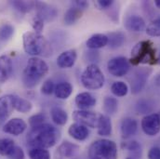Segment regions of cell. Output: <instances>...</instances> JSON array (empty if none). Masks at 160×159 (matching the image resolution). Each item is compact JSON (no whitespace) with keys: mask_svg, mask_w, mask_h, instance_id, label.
Wrapping results in <instances>:
<instances>
[{"mask_svg":"<svg viewBox=\"0 0 160 159\" xmlns=\"http://www.w3.org/2000/svg\"><path fill=\"white\" fill-rule=\"evenodd\" d=\"M60 138L59 131L50 124H44L32 128L27 136V142L34 148L48 149L53 147Z\"/></svg>","mask_w":160,"mask_h":159,"instance_id":"6da1fadb","label":"cell"},{"mask_svg":"<svg viewBox=\"0 0 160 159\" xmlns=\"http://www.w3.org/2000/svg\"><path fill=\"white\" fill-rule=\"evenodd\" d=\"M24 51L33 57L43 56L49 57L52 55V47L48 41L42 35L35 32H26L22 36Z\"/></svg>","mask_w":160,"mask_h":159,"instance_id":"7a4b0ae2","label":"cell"},{"mask_svg":"<svg viewBox=\"0 0 160 159\" xmlns=\"http://www.w3.org/2000/svg\"><path fill=\"white\" fill-rule=\"evenodd\" d=\"M48 73V66L45 61L38 57H32L28 60L23 70L22 81L27 87H33Z\"/></svg>","mask_w":160,"mask_h":159,"instance_id":"3957f363","label":"cell"},{"mask_svg":"<svg viewBox=\"0 0 160 159\" xmlns=\"http://www.w3.org/2000/svg\"><path fill=\"white\" fill-rule=\"evenodd\" d=\"M129 63L136 66L139 64H157V54L154 44L150 40L139 42L131 50Z\"/></svg>","mask_w":160,"mask_h":159,"instance_id":"277c9868","label":"cell"},{"mask_svg":"<svg viewBox=\"0 0 160 159\" xmlns=\"http://www.w3.org/2000/svg\"><path fill=\"white\" fill-rule=\"evenodd\" d=\"M118 151L116 142L107 139L93 142L88 148L89 159H118Z\"/></svg>","mask_w":160,"mask_h":159,"instance_id":"5b68a950","label":"cell"},{"mask_svg":"<svg viewBox=\"0 0 160 159\" xmlns=\"http://www.w3.org/2000/svg\"><path fill=\"white\" fill-rule=\"evenodd\" d=\"M104 82L105 78L103 73L95 63L88 65L81 75V83L83 87L89 90L102 88Z\"/></svg>","mask_w":160,"mask_h":159,"instance_id":"8992f818","label":"cell"},{"mask_svg":"<svg viewBox=\"0 0 160 159\" xmlns=\"http://www.w3.org/2000/svg\"><path fill=\"white\" fill-rule=\"evenodd\" d=\"M130 68L129 61L125 57H116L107 62L108 72L116 77H122L126 76Z\"/></svg>","mask_w":160,"mask_h":159,"instance_id":"52a82bcc","label":"cell"},{"mask_svg":"<svg viewBox=\"0 0 160 159\" xmlns=\"http://www.w3.org/2000/svg\"><path fill=\"white\" fill-rule=\"evenodd\" d=\"M101 114H97L88 110H77L73 113V119L77 123L88 127H97Z\"/></svg>","mask_w":160,"mask_h":159,"instance_id":"ba28073f","label":"cell"},{"mask_svg":"<svg viewBox=\"0 0 160 159\" xmlns=\"http://www.w3.org/2000/svg\"><path fill=\"white\" fill-rule=\"evenodd\" d=\"M151 73H152L151 69L148 68L147 69L140 68L133 73L130 80V87H131V92L133 94L140 93L143 89L146 81L148 80V77L151 75Z\"/></svg>","mask_w":160,"mask_h":159,"instance_id":"9c48e42d","label":"cell"},{"mask_svg":"<svg viewBox=\"0 0 160 159\" xmlns=\"http://www.w3.org/2000/svg\"><path fill=\"white\" fill-rule=\"evenodd\" d=\"M142 129L150 137L156 136L160 132V117L158 114H150L142 119Z\"/></svg>","mask_w":160,"mask_h":159,"instance_id":"30bf717a","label":"cell"},{"mask_svg":"<svg viewBox=\"0 0 160 159\" xmlns=\"http://www.w3.org/2000/svg\"><path fill=\"white\" fill-rule=\"evenodd\" d=\"M26 127H27V124L25 123L24 120L15 117L8 120L5 124V126L3 127V131L10 135L19 136L24 132Z\"/></svg>","mask_w":160,"mask_h":159,"instance_id":"8fae6325","label":"cell"},{"mask_svg":"<svg viewBox=\"0 0 160 159\" xmlns=\"http://www.w3.org/2000/svg\"><path fill=\"white\" fill-rule=\"evenodd\" d=\"M78 59V53L76 49H68L63 51L57 58V65L62 69L72 68Z\"/></svg>","mask_w":160,"mask_h":159,"instance_id":"7c38bea8","label":"cell"},{"mask_svg":"<svg viewBox=\"0 0 160 159\" xmlns=\"http://www.w3.org/2000/svg\"><path fill=\"white\" fill-rule=\"evenodd\" d=\"M75 102L79 110H88L96 104L97 100L89 92H81L77 95Z\"/></svg>","mask_w":160,"mask_h":159,"instance_id":"4fadbf2b","label":"cell"},{"mask_svg":"<svg viewBox=\"0 0 160 159\" xmlns=\"http://www.w3.org/2000/svg\"><path fill=\"white\" fill-rule=\"evenodd\" d=\"M13 71L11 59L7 55L0 56V82L4 83L8 79Z\"/></svg>","mask_w":160,"mask_h":159,"instance_id":"5bb4252c","label":"cell"},{"mask_svg":"<svg viewBox=\"0 0 160 159\" xmlns=\"http://www.w3.org/2000/svg\"><path fill=\"white\" fill-rule=\"evenodd\" d=\"M125 27L128 31L130 32H142L145 29V22L142 17L138 15H132L126 19Z\"/></svg>","mask_w":160,"mask_h":159,"instance_id":"9a60e30c","label":"cell"},{"mask_svg":"<svg viewBox=\"0 0 160 159\" xmlns=\"http://www.w3.org/2000/svg\"><path fill=\"white\" fill-rule=\"evenodd\" d=\"M138 129V123L137 121L130 117H127L122 120L121 122V135L123 139H128L131 136L135 135Z\"/></svg>","mask_w":160,"mask_h":159,"instance_id":"2e32d148","label":"cell"},{"mask_svg":"<svg viewBox=\"0 0 160 159\" xmlns=\"http://www.w3.org/2000/svg\"><path fill=\"white\" fill-rule=\"evenodd\" d=\"M68 134L75 140L83 142L88 138L89 131L87 127L81 125L79 123H74L72 124L68 128Z\"/></svg>","mask_w":160,"mask_h":159,"instance_id":"e0dca14e","label":"cell"},{"mask_svg":"<svg viewBox=\"0 0 160 159\" xmlns=\"http://www.w3.org/2000/svg\"><path fill=\"white\" fill-rule=\"evenodd\" d=\"M14 110L13 95H6L0 97V119L8 118Z\"/></svg>","mask_w":160,"mask_h":159,"instance_id":"ac0fdd59","label":"cell"},{"mask_svg":"<svg viewBox=\"0 0 160 159\" xmlns=\"http://www.w3.org/2000/svg\"><path fill=\"white\" fill-rule=\"evenodd\" d=\"M79 150V146L70 142H63L57 149V153L58 155L62 157V158H71L74 156H76V154L78 152Z\"/></svg>","mask_w":160,"mask_h":159,"instance_id":"d6986e66","label":"cell"},{"mask_svg":"<svg viewBox=\"0 0 160 159\" xmlns=\"http://www.w3.org/2000/svg\"><path fill=\"white\" fill-rule=\"evenodd\" d=\"M86 45L88 48L96 50L108 45V37L104 34H95L88 39Z\"/></svg>","mask_w":160,"mask_h":159,"instance_id":"ffe728a7","label":"cell"},{"mask_svg":"<svg viewBox=\"0 0 160 159\" xmlns=\"http://www.w3.org/2000/svg\"><path fill=\"white\" fill-rule=\"evenodd\" d=\"M98 134L102 137H107L112 134V122L108 116L101 115L97 126Z\"/></svg>","mask_w":160,"mask_h":159,"instance_id":"44dd1931","label":"cell"},{"mask_svg":"<svg viewBox=\"0 0 160 159\" xmlns=\"http://www.w3.org/2000/svg\"><path fill=\"white\" fill-rule=\"evenodd\" d=\"M73 92V86L68 82H61L55 86L54 94L56 98L61 100L68 99Z\"/></svg>","mask_w":160,"mask_h":159,"instance_id":"7402d4cb","label":"cell"},{"mask_svg":"<svg viewBox=\"0 0 160 159\" xmlns=\"http://www.w3.org/2000/svg\"><path fill=\"white\" fill-rule=\"evenodd\" d=\"M50 117L52 121L58 126H63L67 123L68 115L65 110L60 107H53L50 110Z\"/></svg>","mask_w":160,"mask_h":159,"instance_id":"603a6c76","label":"cell"},{"mask_svg":"<svg viewBox=\"0 0 160 159\" xmlns=\"http://www.w3.org/2000/svg\"><path fill=\"white\" fill-rule=\"evenodd\" d=\"M83 15V10L80 9L77 7H73L71 8H69L65 14H64V18H63V21H64V23L66 25H73L75 24L79 19H81Z\"/></svg>","mask_w":160,"mask_h":159,"instance_id":"cb8c5ba5","label":"cell"},{"mask_svg":"<svg viewBox=\"0 0 160 159\" xmlns=\"http://www.w3.org/2000/svg\"><path fill=\"white\" fill-rule=\"evenodd\" d=\"M13 106L16 111L22 113V114L30 112L33 107L31 102L16 95H13Z\"/></svg>","mask_w":160,"mask_h":159,"instance_id":"d4e9b609","label":"cell"},{"mask_svg":"<svg viewBox=\"0 0 160 159\" xmlns=\"http://www.w3.org/2000/svg\"><path fill=\"white\" fill-rule=\"evenodd\" d=\"M108 37V45L111 48H118L125 43L126 37L122 32H111L106 35Z\"/></svg>","mask_w":160,"mask_h":159,"instance_id":"484cf974","label":"cell"},{"mask_svg":"<svg viewBox=\"0 0 160 159\" xmlns=\"http://www.w3.org/2000/svg\"><path fill=\"white\" fill-rule=\"evenodd\" d=\"M103 110L109 116L115 115L118 110V100L114 97H106L103 100Z\"/></svg>","mask_w":160,"mask_h":159,"instance_id":"4316f807","label":"cell"},{"mask_svg":"<svg viewBox=\"0 0 160 159\" xmlns=\"http://www.w3.org/2000/svg\"><path fill=\"white\" fill-rule=\"evenodd\" d=\"M111 91L117 97H124L128 92V87L123 81H117L112 85Z\"/></svg>","mask_w":160,"mask_h":159,"instance_id":"83f0119b","label":"cell"},{"mask_svg":"<svg viewBox=\"0 0 160 159\" xmlns=\"http://www.w3.org/2000/svg\"><path fill=\"white\" fill-rule=\"evenodd\" d=\"M15 142L11 139H1L0 140V155L3 157H8L10 152L15 147Z\"/></svg>","mask_w":160,"mask_h":159,"instance_id":"f1b7e54d","label":"cell"},{"mask_svg":"<svg viewBox=\"0 0 160 159\" xmlns=\"http://www.w3.org/2000/svg\"><path fill=\"white\" fill-rule=\"evenodd\" d=\"M30 159H50V153L44 148H33L29 151Z\"/></svg>","mask_w":160,"mask_h":159,"instance_id":"f546056e","label":"cell"},{"mask_svg":"<svg viewBox=\"0 0 160 159\" xmlns=\"http://www.w3.org/2000/svg\"><path fill=\"white\" fill-rule=\"evenodd\" d=\"M14 33V28L9 23H4L0 26V40L1 41H7L8 40Z\"/></svg>","mask_w":160,"mask_h":159,"instance_id":"4dcf8cb0","label":"cell"},{"mask_svg":"<svg viewBox=\"0 0 160 159\" xmlns=\"http://www.w3.org/2000/svg\"><path fill=\"white\" fill-rule=\"evenodd\" d=\"M146 33L150 37H160V19L153 21L147 26Z\"/></svg>","mask_w":160,"mask_h":159,"instance_id":"1f68e13d","label":"cell"},{"mask_svg":"<svg viewBox=\"0 0 160 159\" xmlns=\"http://www.w3.org/2000/svg\"><path fill=\"white\" fill-rule=\"evenodd\" d=\"M28 122L32 128H36V127H38L40 126L46 124V117L43 114H37V115L32 116L29 118Z\"/></svg>","mask_w":160,"mask_h":159,"instance_id":"d6a6232c","label":"cell"},{"mask_svg":"<svg viewBox=\"0 0 160 159\" xmlns=\"http://www.w3.org/2000/svg\"><path fill=\"white\" fill-rule=\"evenodd\" d=\"M13 5H14V7H17V9H19L20 11H22V12L30 11L33 7H35L37 6L36 3L27 2V1H16V2H13Z\"/></svg>","mask_w":160,"mask_h":159,"instance_id":"836d02e7","label":"cell"},{"mask_svg":"<svg viewBox=\"0 0 160 159\" xmlns=\"http://www.w3.org/2000/svg\"><path fill=\"white\" fill-rule=\"evenodd\" d=\"M136 111L139 115L150 113L152 111V105L149 103V102L145 100L139 101L138 103L136 104Z\"/></svg>","mask_w":160,"mask_h":159,"instance_id":"e575fe53","label":"cell"},{"mask_svg":"<svg viewBox=\"0 0 160 159\" xmlns=\"http://www.w3.org/2000/svg\"><path fill=\"white\" fill-rule=\"evenodd\" d=\"M32 27L35 30V33L41 35V32L44 29V20L38 15L35 16L32 20Z\"/></svg>","mask_w":160,"mask_h":159,"instance_id":"d590c367","label":"cell"},{"mask_svg":"<svg viewBox=\"0 0 160 159\" xmlns=\"http://www.w3.org/2000/svg\"><path fill=\"white\" fill-rule=\"evenodd\" d=\"M54 90H55V85L53 81L50 79L46 80L41 87V92L45 95H50L54 93Z\"/></svg>","mask_w":160,"mask_h":159,"instance_id":"8d00e7d4","label":"cell"},{"mask_svg":"<svg viewBox=\"0 0 160 159\" xmlns=\"http://www.w3.org/2000/svg\"><path fill=\"white\" fill-rule=\"evenodd\" d=\"M8 157L10 159H24L25 156L23 150L21 147L15 146L13 150L10 152V154L8 155Z\"/></svg>","mask_w":160,"mask_h":159,"instance_id":"74e56055","label":"cell"},{"mask_svg":"<svg viewBox=\"0 0 160 159\" xmlns=\"http://www.w3.org/2000/svg\"><path fill=\"white\" fill-rule=\"evenodd\" d=\"M123 147L128 151H132V152H136V151H139L141 150V145L138 142L136 141H132V142H126Z\"/></svg>","mask_w":160,"mask_h":159,"instance_id":"f35d334b","label":"cell"},{"mask_svg":"<svg viewBox=\"0 0 160 159\" xmlns=\"http://www.w3.org/2000/svg\"><path fill=\"white\" fill-rule=\"evenodd\" d=\"M114 4L113 0H99L96 2V6L101 9H106Z\"/></svg>","mask_w":160,"mask_h":159,"instance_id":"ab89813d","label":"cell"},{"mask_svg":"<svg viewBox=\"0 0 160 159\" xmlns=\"http://www.w3.org/2000/svg\"><path fill=\"white\" fill-rule=\"evenodd\" d=\"M148 159H160L159 147H152L148 152Z\"/></svg>","mask_w":160,"mask_h":159,"instance_id":"60d3db41","label":"cell"},{"mask_svg":"<svg viewBox=\"0 0 160 159\" xmlns=\"http://www.w3.org/2000/svg\"><path fill=\"white\" fill-rule=\"evenodd\" d=\"M74 5H75V7H78L80 9H85V8H87L88 7V3L87 2V1H78V0H77V1H75L74 2Z\"/></svg>","mask_w":160,"mask_h":159,"instance_id":"b9f144b4","label":"cell"},{"mask_svg":"<svg viewBox=\"0 0 160 159\" xmlns=\"http://www.w3.org/2000/svg\"><path fill=\"white\" fill-rule=\"evenodd\" d=\"M156 84H157L158 87H160V74L157 77V78H156Z\"/></svg>","mask_w":160,"mask_h":159,"instance_id":"7bdbcfd3","label":"cell"},{"mask_svg":"<svg viewBox=\"0 0 160 159\" xmlns=\"http://www.w3.org/2000/svg\"><path fill=\"white\" fill-rule=\"evenodd\" d=\"M155 5H156V7H157L158 8H159L160 9V0H156V1H155Z\"/></svg>","mask_w":160,"mask_h":159,"instance_id":"ee69618b","label":"cell"},{"mask_svg":"<svg viewBox=\"0 0 160 159\" xmlns=\"http://www.w3.org/2000/svg\"><path fill=\"white\" fill-rule=\"evenodd\" d=\"M157 64L160 65V52H159V54L157 56Z\"/></svg>","mask_w":160,"mask_h":159,"instance_id":"f6af8a7d","label":"cell"},{"mask_svg":"<svg viewBox=\"0 0 160 159\" xmlns=\"http://www.w3.org/2000/svg\"><path fill=\"white\" fill-rule=\"evenodd\" d=\"M127 159H134V158H133V157H128Z\"/></svg>","mask_w":160,"mask_h":159,"instance_id":"bcb514c9","label":"cell"},{"mask_svg":"<svg viewBox=\"0 0 160 159\" xmlns=\"http://www.w3.org/2000/svg\"><path fill=\"white\" fill-rule=\"evenodd\" d=\"M158 115H159V117H160V114H158Z\"/></svg>","mask_w":160,"mask_h":159,"instance_id":"7dc6e473","label":"cell"}]
</instances>
